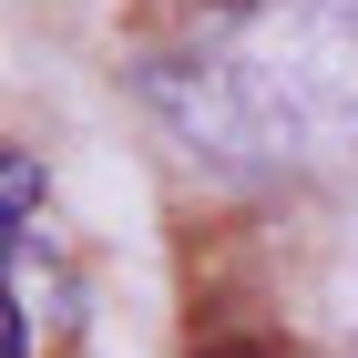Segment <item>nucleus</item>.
Returning a JSON list of instances; mask_svg holds the SVG:
<instances>
[{"instance_id":"obj_1","label":"nucleus","mask_w":358,"mask_h":358,"mask_svg":"<svg viewBox=\"0 0 358 358\" xmlns=\"http://www.w3.org/2000/svg\"><path fill=\"white\" fill-rule=\"evenodd\" d=\"M143 103L215 174L358 164V0H225L143 62Z\"/></svg>"}]
</instances>
